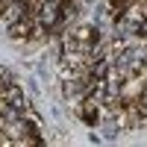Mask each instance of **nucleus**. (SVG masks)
I'll use <instances>...</instances> for the list:
<instances>
[]
</instances>
